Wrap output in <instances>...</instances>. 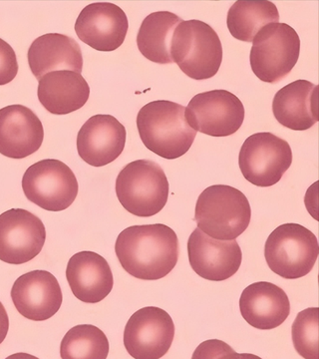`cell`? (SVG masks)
I'll return each instance as SVG.
<instances>
[{
    "label": "cell",
    "instance_id": "obj_16",
    "mask_svg": "<svg viewBox=\"0 0 319 359\" xmlns=\"http://www.w3.org/2000/svg\"><path fill=\"white\" fill-rule=\"evenodd\" d=\"M126 136V129L114 116H92L78 132V154L90 166H106L122 154Z\"/></svg>",
    "mask_w": 319,
    "mask_h": 359
},
{
    "label": "cell",
    "instance_id": "obj_22",
    "mask_svg": "<svg viewBox=\"0 0 319 359\" xmlns=\"http://www.w3.org/2000/svg\"><path fill=\"white\" fill-rule=\"evenodd\" d=\"M37 95L51 114L66 115L83 107L89 99L90 87L79 73L53 71L39 80Z\"/></svg>",
    "mask_w": 319,
    "mask_h": 359
},
{
    "label": "cell",
    "instance_id": "obj_27",
    "mask_svg": "<svg viewBox=\"0 0 319 359\" xmlns=\"http://www.w3.org/2000/svg\"><path fill=\"white\" fill-rule=\"evenodd\" d=\"M231 349L230 346L221 340L212 339L203 342L194 353L193 359L210 358H243L250 356H240Z\"/></svg>",
    "mask_w": 319,
    "mask_h": 359
},
{
    "label": "cell",
    "instance_id": "obj_24",
    "mask_svg": "<svg viewBox=\"0 0 319 359\" xmlns=\"http://www.w3.org/2000/svg\"><path fill=\"white\" fill-rule=\"evenodd\" d=\"M280 21L278 7L271 1H236L229 9L226 25L231 36L243 42L254 41L264 26Z\"/></svg>",
    "mask_w": 319,
    "mask_h": 359
},
{
    "label": "cell",
    "instance_id": "obj_18",
    "mask_svg": "<svg viewBox=\"0 0 319 359\" xmlns=\"http://www.w3.org/2000/svg\"><path fill=\"white\" fill-rule=\"evenodd\" d=\"M66 278L75 297L86 304L102 302L114 285L108 262L90 250L71 257L66 268Z\"/></svg>",
    "mask_w": 319,
    "mask_h": 359
},
{
    "label": "cell",
    "instance_id": "obj_20",
    "mask_svg": "<svg viewBox=\"0 0 319 359\" xmlns=\"http://www.w3.org/2000/svg\"><path fill=\"white\" fill-rule=\"evenodd\" d=\"M28 65L37 80L53 71L67 70L81 74L83 56L74 39L59 33L42 35L28 49Z\"/></svg>",
    "mask_w": 319,
    "mask_h": 359
},
{
    "label": "cell",
    "instance_id": "obj_7",
    "mask_svg": "<svg viewBox=\"0 0 319 359\" xmlns=\"http://www.w3.org/2000/svg\"><path fill=\"white\" fill-rule=\"evenodd\" d=\"M250 62L255 76L266 83L285 79L299 61V34L287 23H271L255 35Z\"/></svg>",
    "mask_w": 319,
    "mask_h": 359
},
{
    "label": "cell",
    "instance_id": "obj_26",
    "mask_svg": "<svg viewBox=\"0 0 319 359\" xmlns=\"http://www.w3.org/2000/svg\"><path fill=\"white\" fill-rule=\"evenodd\" d=\"M295 351L301 358L318 359V309L300 311L292 327Z\"/></svg>",
    "mask_w": 319,
    "mask_h": 359
},
{
    "label": "cell",
    "instance_id": "obj_1",
    "mask_svg": "<svg viewBox=\"0 0 319 359\" xmlns=\"http://www.w3.org/2000/svg\"><path fill=\"white\" fill-rule=\"evenodd\" d=\"M115 252L130 276L144 280H160L178 263V236L163 224L129 226L118 236Z\"/></svg>",
    "mask_w": 319,
    "mask_h": 359
},
{
    "label": "cell",
    "instance_id": "obj_17",
    "mask_svg": "<svg viewBox=\"0 0 319 359\" xmlns=\"http://www.w3.org/2000/svg\"><path fill=\"white\" fill-rule=\"evenodd\" d=\"M43 140V125L29 108L11 105L0 109V154L25 159L37 152Z\"/></svg>",
    "mask_w": 319,
    "mask_h": 359
},
{
    "label": "cell",
    "instance_id": "obj_6",
    "mask_svg": "<svg viewBox=\"0 0 319 359\" xmlns=\"http://www.w3.org/2000/svg\"><path fill=\"white\" fill-rule=\"evenodd\" d=\"M319 254L318 238L299 224L278 226L266 240L264 257L269 269L287 280H297L311 273Z\"/></svg>",
    "mask_w": 319,
    "mask_h": 359
},
{
    "label": "cell",
    "instance_id": "obj_10",
    "mask_svg": "<svg viewBox=\"0 0 319 359\" xmlns=\"http://www.w3.org/2000/svg\"><path fill=\"white\" fill-rule=\"evenodd\" d=\"M242 101L226 90H212L194 96L186 107V122L196 132L212 137H228L245 120Z\"/></svg>",
    "mask_w": 319,
    "mask_h": 359
},
{
    "label": "cell",
    "instance_id": "obj_12",
    "mask_svg": "<svg viewBox=\"0 0 319 359\" xmlns=\"http://www.w3.org/2000/svg\"><path fill=\"white\" fill-rule=\"evenodd\" d=\"M46 241V230L39 217L23 209L0 215V261L22 264L39 256Z\"/></svg>",
    "mask_w": 319,
    "mask_h": 359
},
{
    "label": "cell",
    "instance_id": "obj_3",
    "mask_svg": "<svg viewBox=\"0 0 319 359\" xmlns=\"http://www.w3.org/2000/svg\"><path fill=\"white\" fill-rule=\"evenodd\" d=\"M252 209L245 194L226 185H214L198 196V228L216 240H236L249 228Z\"/></svg>",
    "mask_w": 319,
    "mask_h": 359
},
{
    "label": "cell",
    "instance_id": "obj_15",
    "mask_svg": "<svg viewBox=\"0 0 319 359\" xmlns=\"http://www.w3.org/2000/svg\"><path fill=\"white\" fill-rule=\"evenodd\" d=\"M11 299L21 316L33 321H44L58 313L63 294L55 276L49 271L37 269L15 280Z\"/></svg>",
    "mask_w": 319,
    "mask_h": 359
},
{
    "label": "cell",
    "instance_id": "obj_28",
    "mask_svg": "<svg viewBox=\"0 0 319 359\" xmlns=\"http://www.w3.org/2000/svg\"><path fill=\"white\" fill-rule=\"evenodd\" d=\"M15 52L4 39H0V86L11 83L18 73Z\"/></svg>",
    "mask_w": 319,
    "mask_h": 359
},
{
    "label": "cell",
    "instance_id": "obj_13",
    "mask_svg": "<svg viewBox=\"0 0 319 359\" xmlns=\"http://www.w3.org/2000/svg\"><path fill=\"white\" fill-rule=\"evenodd\" d=\"M188 256L193 271L212 282H223L235 276L243 261L236 240H216L198 228L189 238Z\"/></svg>",
    "mask_w": 319,
    "mask_h": 359
},
{
    "label": "cell",
    "instance_id": "obj_11",
    "mask_svg": "<svg viewBox=\"0 0 319 359\" xmlns=\"http://www.w3.org/2000/svg\"><path fill=\"white\" fill-rule=\"evenodd\" d=\"M175 337V323L166 311L147 306L128 320L124 346L135 359H159L166 355Z\"/></svg>",
    "mask_w": 319,
    "mask_h": 359
},
{
    "label": "cell",
    "instance_id": "obj_9",
    "mask_svg": "<svg viewBox=\"0 0 319 359\" xmlns=\"http://www.w3.org/2000/svg\"><path fill=\"white\" fill-rule=\"evenodd\" d=\"M25 195L45 211L61 212L74 203L78 181L67 165L56 159H45L26 170L22 178Z\"/></svg>",
    "mask_w": 319,
    "mask_h": 359
},
{
    "label": "cell",
    "instance_id": "obj_25",
    "mask_svg": "<svg viewBox=\"0 0 319 359\" xmlns=\"http://www.w3.org/2000/svg\"><path fill=\"white\" fill-rule=\"evenodd\" d=\"M108 354L107 337L95 325H76L64 335L61 341L62 359H106Z\"/></svg>",
    "mask_w": 319,
    "mask_h": 359
},
{
    "label": "cell",
    "instance_id": "obj_4",
    "mask_svg": "<svg viewBox=\"0 0 319 359\" xmlns=\"http://www.w3.org/2000/svg\"><path fill=\"white\" fill-rule=\"evenodd\" d=\"M223 46L214 28L203 21H182L172 34L171 57L195 80L216 76L223 62Z\"/></svg>",
    "mask_w": 319,
    "mask_h": 359
},
{
    "label": "cell",
    "instance_id": "obj_23",
    "mask_svg": "<svg viewBox=\"0 0 319 359\" xmlns=\"http://www.w3.org/2000/svg\"><path fill=\"white\" fill-rule=\"evenodd\" d=\"M182 18L170 11L149 14L137 35V45L142 55L158 65H171V41Z\"/></svg>",
    "mask_w": 319,
    "mask_h": 359
},
{
    "label": "cell",
    "instance_id": "obj_8",
    "mask_svg": "<svg viewBox=\"0 0 319 359\" xmlns=\"http://www.w3.org/2000/svg\"><path fill=\"white\" fill-rule=\"evenodd\" d=\"M292 164L290 144L269 132L250 136L240 148L238 165L245 180L261 188L278 184Z\"/></svg>",
    "mask_w": 319,
    "mask_h": 359
},
{
    "label": "cell",
    "instance_id": "obj_5",
    "mask_svg": "<svg viewBox=\"0 0 319 359\" xmlns=\"http://www.w3.org/2000/svg\"><path fill=\"white\" fill-rule=\"evenodd\" d=\"M164 170L151 160H137L123 168L116 179L120 204L134 216L149 218L164 209L169 198Z\"/></svg>",
    "mask_w": 319,
    "mask_h": 359
},
{
    "label": "cell",
    "instance_id": "obj_29",
    "mask_svg": "<svg viewBox=\"0 0 319 359\" xmlns=\"http://www.w3.org/2000/svg\"><path fill=\"white\" fill-rule=\"evenodd\" d=\"M9 330L8 314L4 304L0 302V344L6 339Z\"/></svg>",
    "mask_w": 319,
    "mask_h": 359
},
{
    "label": "cell",
    "instance_id": "obj_19",
    "mask_svg": "<svg viewBox=\"0 0 319 359\" xmlns=\"http://www.w3.org/2000/svg\"><path fill=\"white\" fill-rule=\"evenodd\" d=\"M243 320L252 327L271 330L283 325L290 314V302L285 290L273 283H252L240 299Z\"/></svg>",
    "mask_w": 319,
    "mask_h": 359
},
{
    "label": "cell",
    "instance_id": "obj_21",
    "mask_svg": "<svg viewBox=\"0 0 319 359\" xmlns=\"http://www.w3.org/2000/svg\"><path fill=\"white\" fill-rule=\"evenodd\" d=\"M318 85L297 80L276 92L273 112L283 126L306 131L318 121Z\"/></svg>",
    "mask_w": 319,
    "mask_h": 359
},
{
    "label": "cell",
    "instance_id": "obj_14",
    "mask_svg": "<svg viewBox=\"0 0 319 359\" xmlns=\"http://www.w3.org/2000/svg\"><path fill=\"white\" fill-rule=\"evenodd\" d=\"M74 28L85 44L97 51L111 52L124 43L129 22L121 7L110 2H96L82 9Z\"/></svg>",
    "mask_w": 319,
    "mask_h": 359
},
{
    "label": "cell",
    "instance_id": "obj_2",
    "mask_svg": "<svg viewBox=\"0 0 319 359\" xmlns=\"http://www.w3.org/2000/svg\"><path fill=\"white\" fill-rule=\"evenodd\" d=\"M186 107L168 100L146 104L137 116V127L148 150L174 160L190 150L197 132L186 122Z\"/></svg>",
    "mask_w": 319,
    "mask_h": 359
}]
</instances>
